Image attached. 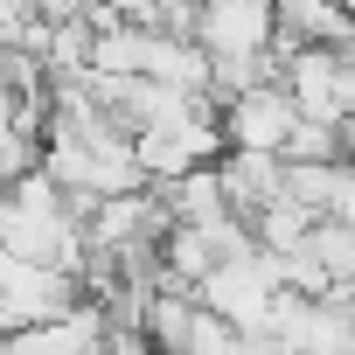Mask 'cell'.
Instances as JSON below:
<instances>
[{"label": "cell", "mask_w": 355, "mask_h": 355, "mask_svg": "<svg viewBox=\"0 0 355 355\" xmlns=\"http://www.w3.org/2000/svg\"><path fill=\"white\" fill-rule=\"evenodd\" d=\"M306 251H313V265H320L334 286H355V230H348V223L320 216V223H313V237H306Z\"/></svg>", "instance_id": "5bb4252c"}, {"label": "cell", "mask_w": 355, "mask_h": 355, "mask_svg": "<svg viewBox=\"0 0 355 355\" xmlns=\"http://www.w3.org/2000/svg\"><path fill=\"white\" fill-rule=\"evenodd\" d=\"M327 216H334V223H348V230H355V167H348V174H341V196H334V209H327Z\"/></svg>", "instance_id": "2e32d148"}, {"label": "cell", "mask_w": 355, "mask_h": 355, "mask_svg": "<svg viewBox=\"0 0 355 355\" xmlns=\"http://www.w3.org/2000/svg\"><path fill=\"white\" fill-rule=\"evenodd\" d=\"M341 174H348V160H286V196L306 202L313 216H327L341 196Z\"/></svg>", "instance_id": "7c38bea8"}, {"label": "cell", "mask_w": 355, "mask_h": 355, "mask_svg": "<svg viewBox=\"0 0 355 355\" xmlns=\"http://www.w3.org/2000/svg\"><path fill=\"white\" fill-rule=\"evenodd\" d=\"M272 8H279V35L293 42H327V49L355 42V15L341 0H272Z\"/></svg>", "instance_id": "30bf717a"}, {"label": "cell", "mask_w": 355, "mask_h": 355, "mask_svg": "<svg viewBox=\"0 0 355 355\" xmlns=\"http://www.w3.org/2000/svg\"><path fill=\"white\" fill-rule=\"evenodd\" d=\"M341 146H348V167H355V112L341 119Z\"/></svg>", "instance_id": "e0dca14e"}, {"label": "cell", "mask_w": 355, "mask_h": 355, "mask_svg": "<svg viewBox=\"0 0 355 355\" xmlns=\"http://www.w3.org/2000/svg\"><path fill=\"white\" fill-rule=\"evenodd\" d=\"M216 167H223L230 216H244V223H258V216L286 196V153H244V146H230Z\"/></svg>", "instance_id": "52a82bcc"}, {"label": "cell", "mask_w": 355, "mask_h": 355, "mask_svg": "<svg viewBox=\"0 0 355 355\" xmlns=\"http://www.w3.org/2000/svg\"><path fill=\"white\" fill-rule=\"evenodd\" d=\"M286 160H348L341 125H327V119H300L293 139H286Z\"/></svg>", "instance_id": "9a60e30c"}, {"label": "cell", "mask_w": 355, "mask_h": 355, "mask_svg": "<svg viewBox=\"0 0 355 355\" xmlns=\"http://www.w3.org/2000/svg\"><path fill=\"white\" fill-rule=\"evenodd\" d=\"M313 223H320V216H313L306 202L279 196V202H272V209H265V216H258L251 230H258V244H265V251H279V258H286V251H300V244L313 237Z\"/></svg>", "instance_id": "4fadbf2b"}, {"label": "cell", "mask_w": 355, "mask_h": 355, "mask_svg": "<svg viewBox=\"0 0 355 355\" xmlns=\"http://www.w3.org/2000/svg\"><path fill=\"white\" fill-rule=\"evenodd\" d=\"M146 77H153V84H174V91H209L216 56H209L196 35L160 28V35H153V49H146Z\"/></svg>", "instance_id": "ba28073f"}, {"label": "cell", "mask_w": 355, "mask_h": 355, "mask_svg": "<svg viewBox=\"0 0 355 355\" xmlns=\"http://www.w3.org/2000/svg\"><path fill=\"white\" fill-rule=\"evenodd\" d=\"M196 42L209 56H265L279 42V8L272 0H202L196 8Z\"/></svg>", "instance_id": "3957f363"}, {"label": "cell", "mask_w": 355, "mask_h": 355, "mask_svg": "<svg viewBox=\"0 0 355 355\" xmlns=\"http://www.w3.org/2000/svg\"><path fill=\"white\" fill-rule=\"evenodd\" d=\"M196 320H202V293H196V286H160L153 306H146V341H153L160 355H189Z\"/></svg>", "instance_id": "9c48e42d"}, {"label": "cell", "mask_w": 355, "mask_h": 355, "mask_svg": "<svg viewBox=\"0 0 355 355\" xmlns=\"http://www.w3.org/2000/svg\"><path fill=\"white\" fill-rule=\"evenodd\" d=\"M70 306H84V286L63 265H35V258L0 251V313H8V334L35 327V320H63Z\"/></svg>", "instance_id": "7a4b0ae2"}, {"label": "cell", "mask_w": 355, "mask_h": 355, "mask_svg": "<svg viewBox=\"0 0 355 355\" xmlns=\"http://www.w3.org/2000/svg\"><path fill=\"white\" fill-rule=\"evenodd\" d=\"M105 348H112V313L98 300L70 306L63 320H35V327L0 334V355H105Z\"/></svg>", "instance_id": "8992f818"}, {"label": "cell", "mask_w": 355, "mask_h": 355, "mask_svg": "<svg viewBox=\"0 0 355 355\" xmlns=\"http://www.w3.org/2000/svg\"><path fill=\"white\" fill-rule=\"evenodd\" d=\"M300 119H306V112L293 105L286 84H258V91H244V98L223 105V132H230V146H244V153H286V139H293Z\"/></svg>", "instance_id": "5b68a950"}, {"label": "cell", "mask_w": 355, "mask_h": 355, "mask_svg": "<svg viewBox=\"0 0 355 355\" xmlns=\"http://www.w3.org/2000/svg\"><path fill=\"white\" fill-rule=\"evenodd\" d=\"M286 91H293V105L306 112V119H327V125H341L355 105H348V63H341V49H327V42H300L293 56H286V77H279Z\"/></svg>", "instance_id": "277c9868"}, {"label": "cell", "mask_w": 355, "mask_h": 355, "mask_svg": "<svg viewBox=\"0 0 355 355\" xmlns=\"http://www.w3.org/2000/svg\"><path fill=\"white\" fill-rule=\"evenodd\" d=\"M174 209V223H223L230 216V196H223V167H196L182 182H153Z\"/></svg>", "instance_id": "8fae6325"}, {"label": "cell", "mask_w": 355, "mask_h": 355, "mask_svg": "<svg viewBox=\"0 0 355 355\" xmlns=\"http://www.w3.org/2000/svg\"><path fill=\"white\" fill-rule=\"evenodd\" d=\"M286 293V265H279V251H251V258H230L223 272H209L202 279V306L209 313H223V320H237V327H265V313H272V300Z\"/></svg>", "instance_id": "6da1fadb"}]
</instances>
